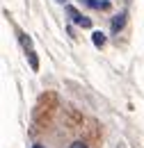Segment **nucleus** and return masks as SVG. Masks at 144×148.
I'll list each match as a JSON object with an SVG mask.
<instances>
[{"label": "nucleus", "instance_id": "obj_1", "mask_svg": "<svg viewBox=\"0 0 144 148\" xmlns=\"http://www.w3.org/2000/svg\"><path fill=\"white\" fill-rule=\"evenodd\" d=\"M66 12H69V16H71V18L75 21L78 25H82V27H89V25H91V21H89V18H85V16H82L78 9H73V7H66Z\"/></svg>", "mask_w": 144, "mask_h": 148}, {"label": "nucleus", "instance_id": "obj_2", "mask_svg": "<svg viewBox=\"0 0 144 148\" xmlns=\"http://www.w3.org/2000/svg\"><path fill=\"white\" fill-rule=\"evenodd\" d=\"M124 23H126V14L114 16V21H112V30H121V27H124Z\"/></svg>", "mask_w": 144, "mask_h": 148}, {"label": "nucleus", "instance_id": "obj_3", "mask_svg": "<svg viewBox=\"0 0 144 148\" xmlns=\"http://www.w3.org/2000/svg\"><path fill=\"white\" fill-rule=\"evenodd\" d=\"M25 53H28V57H30V66H32V69H39V59H37V55H35V50H32V48H30V50H25Z\"/></svg>", "mask_w": 144, "mask_h": 148}, {"label": "nucleus", "instance_id": "obj_4", "mask_svg": "<svg viewBox=\"0 0 144 148\" xmlns=\"http://www.w3.org/2000/svg\"><path fill=\"white\" fill-rule=\"evenodd\" d=\"M91 41H94V46H98V48H101V46L105 43V37H103L101 32H94V34H91Z\"/></svg>", "mask_w": 144, "mask_h": 148}, {"label": "nucleus", "instance_id": "obj_5", "mask_svg": "<svg viewBox=\"0 0 144 148\" xmlns=\"http://www.w3.org/2000/svg\"><path fill=\"white\" fill-rule=\"evenodd\" d=\"M69 148H87V144H82V141H73Z\"/></svg>", "mask_w": 144, "mask_h": 148}, {"label": "nucleus", "instance_id": "obj_6", "mask_svg": "<svg viewBox=\"0 0 144 148\" xmlns=\"http://www.w3.org/2000/svg\"><path fill=\"white\" fill-rule=\"evenodd\" d=\"M32 148H44V146H39V144H37V146H32Z\"/></svg>", "mask_w": 144, "mask_h": 148}, {"label": "nucleus", "instance_id": "obj_7", "mask_svg": "<svg viewBox=\"0 0 144 148\" xmlns=\"http://www.w3.org/2000/svg\"><path fill=\"white\" fill-rule=\"evenodd\" d=\"M57 2H66V0H57Z\"/></svg>", "mask_w": 144, "mask_h": 148}]
</instances>
